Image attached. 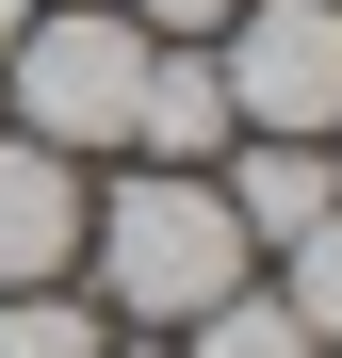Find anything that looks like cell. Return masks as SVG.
Returning a JSON list of instances; mask_svg holds the SVG:
<instances>
[{
    "instance_id": "52a82bcc",
    "label": "cell",
    "mask_w": 342,
    "mask_h": 358,
    "mask_svg": "<svg viewBox=\"0 0 342 358\" xmlns=\"http://www.w3.org/2000/svg\"><path fill=\"white\" fill-rule=\"evenodd\" d=\"M180 358H326L310 326H294V293H212V310H196V342Z\"/></svg>"
},
{
    "instance_id": "8992f818",
    "label": "cell",
    "mask_w": 342,
    "mask_h": 358,
    "mask_svg": "<svg viewBox=\"0 0 342 358\" xmlns=\"http://www.w3.org/2000/svg\"><path fill=\"white\" fill-rule=\"evenodd\" d=\"M131 163H228V82H212V49H147V82H131Z\"/></svg>"
},
{
    "instance_id": "7a4b0ae2",
    "label": "cell",
    "mask_w": 342,
    "mask_h": 358,
    "mask_svg": "<svg viewBox=\"0 0 342 358\" xmlns=\"http://www.w3.org/2000/svg\"><path fill=\"white\" fill-rule=\"evenodd\" d=\"M147 49L163 33H131L114 0H33V33L0 49V82H17V131L33 147H131V82H147Z\"/></svg>"
},
{
    "instance_id": "6da1fadb",
    "label": "cell",
    "mask_w": 342,
    "mask_h": 358,
    "mask_svg": "<svg viewBox=\"0 0 342 358\" xmlns=\"http://www.w3.org/2000/svg\"><path fill=\"white\" fill-rule=\"evenodd\" d=\"M82 261H98V293L131 326H196L212 293H245V228H228V196H212V163H131L114 196L82 212Z\"/></svg>"
},
{
    "instance_id": "7c38bea8",
    "label": "cell",
    "mask_w": 342,
    "mask_h": 358,
    "mask_svg": "<svg viewBox=\"0 0 342 358\" xmlns=\"http://www.w3.org/2000/svg\"><path fill=\"white\" fill-rule=\"evenodd\" d=\"M114 358H180V342H114Z\"/></svg>"
},
{
    "instance_id": "5b68a950",
    "label": "cell",
    "mask_w": 342,
    "mask_h": 358,
    "mask_svg": "<svg viewBox=\"0 0 342 358\" xmlns=\"http://www.w3.org/2000/svg\"><path fill=\"white\" fill-rule=\"evenodd\" d=\"M212 196H228V228H245V245H294V228L342 196V147H277V131H228Z\"/></svg>"
},
{
    "instance_id": "3957f363",
    "label": "cell",
    "mask_w": 342,
    "mask_h": 358,
    "mask_svg": "<svg viewBox=\"0 0 342 358\" xmlns=\"http://www.w3.org/2000/svg\"><path fill=\"white\" fill-rule=\"evenodd\" d=\"M212 82H228V131L326 147L342 131V0H245L212 33Z\"/></svg>"
},
{
    "instance_id": "ba28073f",
    "label": "cell",
    "mask_w": 342,
    "mask_h": 358,
    "mask_svg": "<svg viewBox=\"0 0 342 358\" xmlns=\"http://www.w3.org/2000/svg\"><path fill=\"white\" fill-rule=\"evenodd\" d=\"M277 293H294V326H310V342L342 358V196H326V212L294 228V245H277Z\"/></svg>"
},
{
    "instance_id": "277c9868",
    "label": "cell",
    "mask_w": 342,
    "mask_h": 358,
    "mask_svg": "<svg viewBox=\"0 0 342 358\" xmlns=\"http://www.w3.org/2000/svg\"><path fill=\"white\" fill-rule=\"evenodd\" d=\"M82 163L66 147H33V131H0V293H49V277H66L82 261Z\"/></svg>"
},
{
    "instance_id": "30bf717a",
    "label": "cell",
    "mask_w": 342,
    "mask_h": 358,
    "mask_svg": "<svg viewBox=\"0 0 342 358\" xmlns=\"http://www.w3.org/2000/svg\"><path fill=\"white\" fill-rule=\"evenodd\" d=\"M114 17H131V33H163V49H212L245 0H114Z\"/></svg>"
},
{
    "instance_id": "4fadbf2b",
    "label": "cell",
    "mask_w": 342,
    "mask_h": 358,
    "mask_svg": "<svg viewBox=\"0 0 342 358\" xmlns=\"http://www.w3.org/2000/svg\"><path fill=\"white\" fill-rule=\"evenodd\" d=\"M326 147H342V131H326Z\"/></svg>"
},
{
    "instance_id": "9c48e42d",
    "label": "cell",
    "mask_w": 342,
    "mask_h": 358,
    "mask_svg": "<svg viewBox=\"0 0 342 358\" xmlns=\"http://www.w3.org/2000/svg\"><path fill=\"white\" fill-rule=\"evenodd\" d=\"M0 358H114V342H98V310H82V293L49 277V293H0Z\"/></svg>"
},
{
    "instance_id": "8fae6325",
    "label": "cell",
    "mask_w": 342,
    "mask_h": 358,
    "mask_svg": "<svg viewBox=\"0 0 342 358\" xmlns=\"http://www.w3.org/2000/svg\"><path fill=\"white\" fill-rule=\"evenodd\" d=\"M17 33H33V0H0V49H17Z\"/></svg>"
}]
</instances>
